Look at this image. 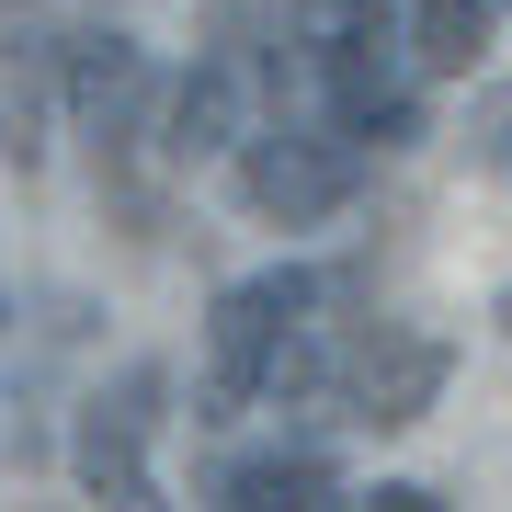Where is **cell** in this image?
Masks as SVG:
<instances>
[{"mask_svg": "<svg viewBox=\"0 0 512 512\" xmlns=\"http://www.w3.org/2000/svg\"><path fill=\"white\" fill-rule=\"evenodd\" d=\"M319 308H330V285L296 274V262H274V274H239V285L217 296V319H205V421L251 410L262 387H274L285 342H296Z\"/></svg>", "mask_w": 512, "mask_h": 512, "instance_id": "obj_2", "label": "cell"}, {"mask_svg": "<svg viewBox=\"0 0 512 512\" xmlns=\"http://www.w3.org/2000/svg\"><path fill=\"white\" fill-rule=\"evenodd\" d=\"M501 12L512 0H410V69L421 80H467L501 46Z\"/></svg>", "mask_w": 512, "mask_h": 512, "instance_id": "obj_6", "label": "cell"}, {"mask_svg": "<svg viewBox=\"0 0 512 512\" xmlns=\"http://www.w3.org/2000/svg\"><path fill=\"white\" fill-rule=\"evenodd\" d=\"M160 399H171V376H160V365H126L92 410H80V490H92L103 512H171V501H160V478H148Z\"/></svg>", "mask_w": 512, "mask_h": 512, "instance_id": "obj_4", "label": "cell"}, {"mask_svg": "<svg viewBox=\"0 0 512 512\" xmlns=\"http://www.w3.org/2000/svg\"><path fill=\"white\" fill-rule=\"evenodd\" d=\"M228 137H239V57H194L171 114H160V148L171 160H205V148H228Z\"/></svg>", "mask_w": 512, "mask_h": 512, "instance_id": "obj_7", "label": "cell"}, {"mask_svg": "<svg viewBox=\"0 0 512 512\" xmlns=\"http://www.w3.org/2000/svg\"><path fill=\"white\" fill-rule=\"evenodd\" d=\"M353 512H444V490H421V478H387V490H365Z\"/></svg>", "mask_w": 512, "mask_h": 512, "instance_id": "obj_11", "label": "cell"}, {"mask_svg": "<svg viewBox=\"0 0 512 512\" xmlns=\"http://www.w3.org/2000/svg\"><path fill=\"white\" fill-rule=\"evenodd\" d=\"M296 46L308 80L330 92V137L353 148H410L421 137V92L399 80V35H387V0H296Z\"/></svg>", "mask_w": 512, "mask_h": 512, "instance_id": "obj_1", "label": "cell"}, {"mask_svg": "<svg viewBox=\"0 0 512 512\" xmlns=\"http://www.w3.org/2000/svg\"><path fill=\"white\" fill-rule=\"evenodd\" d=\"M467 148H478V171H501V183H512V80L467 114Z\"/></svg>", "mask_w": 512, "mask_h": 512, "instance_id": "obj_10", "label": "cell"}, {"mask_svg": "<svg viewBox=\"0 0 512 512\" xmlns=\"http://www.w3.org/2000/svg\"><path fill=\"white\" fill-rule=\"evenodd\" d=\"M444 365H456V353H444L433 330H376V342H353V365H342V410L376 421V433H399V421H421L444 399Z\"/></svg>", "mask_w": 512, "mask_h": 512, "instance_id": "obj_5", "label": "cell"}, {"mask_svg": "<svg viewBox=\"0 0 512 512\" xmlns=\"http://www.w3.org/2000/svg\"><path fill=\"white\" fill-rule=\"evenodd\" d=\"M342 501V478L319 456H239L217 467V512H330Z\"/></svg>", "mask_w": 512, "mask_h": 512, "instance_id": "obj_8", "label": "cell"}, {"mask_svg": "<svg viewBox=\"0 0 512 512\" xmlns=\"http://www.w3.org/2000/svg\"><path fill=\"white\" fill-rule=\"evenodd\" d=\"M353 183H365V148L330 137V126H262L251 148H239V205H251V217H274V228L342 217Z\"/></svg>", "mask_w": 512, "mask_h": 512, "instance_id": "obj_3", "label": "cell"}, {"mask_svg": "<svg viewBox=\"0 0 512 512\" xmlns=\"http://www.w3.org/2000/svg\"><path fill=\"white\" fill-rule=\"evenodd\" d=\"M46 103H57V35H23L12 69H0V148H12V171L46 160Z\"/></svg>", "mask_w": 512, "mask_h": 512, "instance_id": "obj_9", "label": "cell"}, {"mask_svg": "<svg viewBox=\"0 0 512 512\" xmlns=\"http://www.w3.org/2000/svg\"><path fill=\"white\" fill-rule=\"evenodd\" d=\"M501 330H512V296H501Z\"/></svg>", "mask_w": 512, "mask_h": 512, "instance_id": "obj_12", "label": "cell"}]
</instances>
